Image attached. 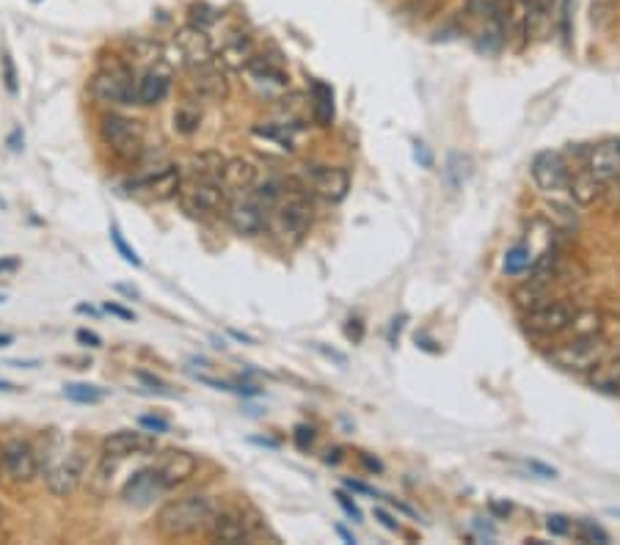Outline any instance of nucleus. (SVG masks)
<instances>
[{
    "instance_id": "20",
    "label": "nucleus",
    "mask_w": 620,
    "mask_h": 545,
    "mask_svg": "<svg viewBox=\"0 0 620 545\" xmlns=\"http://www.w3.org/2000/svg\"><path fill=\"white\" fill-rule=\"evenodd\" d=\"M190 88H194L201 100H226V97H230V80H226L221 61L199 66V70H190Z\"/></svg>"
},
{
    "instance_id": "49",
    "label": "nucleus",
    "mask_w": 620,
    "mask_h": 545,
    "mask_svg": "<svg viewBox=\"0 0 620 545\" xmlns=\"http://www.w3.org/2000/svg\"><path fill=\"white\" fill-rule=\"evenodd\" d=\"M337 532H339V534H343V537H345V543H356V537H354V534H350V532H348V529L337 527Z\"/></svg>"
},
{
    "instance_id": "15",
    "label": "nucleus",
    "mask_w": 620,
    "mask_h": 545,
    "mask_svg": "<svg viewBox=\"0 0 620 545\" xmlns=\"http://www.w3.org/2000/svg\"><path fill=\"white\" fill-rule=\"evenodd\" d=\"M0 463L3 471L12 482H30L39 474V458H36V449L23 438H12L3 444L0 449Z\"/></svg>"
},
{
    "instance_id": "51",
    "label": "nucleus",
    "mask_w": 620,
    "mask_h": 545,
    "mask_svg": "<svg viewBox=\"0 0 620 545\" xmlns=\"http://www.w3.org/2000/svg\"><path fill=\"white\" fill-rule=\"evenodd\" d=\"M17 268V262L14 259H9V262H0V270H14Z\"/></svg>"
},
{
    "instance_id": "26",
    "label": "nucleus",
    "mask_w": 620,
    "mask_h": 545,
    "mask_svg": "<svg viewBox=\"0 0 620 545\" xmlns=\"http://www.w3.org/2000/svg\"><path fill=\"white\" fill-rule=\"evenodd\" d=\"M163 491L165 487L160 485L154 469H147L127 482V487H124V498H127V501H133V505H149V501H152V498Z\"/></svg>"
},
{
    "instance_id": "38",
    "label": "nucleus",
    "mask_w": 620,
    "mask_h": 545,
    "mask_svg": "<svg viewBox=\"0 0 620 545\" xmlns=\"http://www.w3.org/2000/svg\"><path fill=\"white\" fill-rule=\"evenodd\" d=\"M337 501H339V507H343V510L348 512L350 518H354V521H361V510H359V507H356V501H350L348 493L337 491Z\"/></svg>"
},
{
    "instance_id": "7",
    "label": "nucleus",
    "mask_w": 620,
    "mask_h": 545,
    "mask_svg": "<svg viewBox=\"0 0 620 545\" xmlns=\"http://www.w3.org/2000/svg\"><path fill=\"white\" fill-rule=\"evenodd\" d=\"M100 135L106 147L111 149L116 158L122 160H136L144 152V138H147V129L141 122L127 116H119L111 113L100 122Z\"/></svg>"
},
{
    "instance_id": "14",
    "label": "nucleus",
    "mask_w": 620,
    "mask_h": 545,
    "mask_svg": "<svg viewBox=\"0 0 620 545\" xmlns=\"http://www.w3.org/2000/svg\"><path fill=\"white\" fill-rule=\"evenodd\" d=\"M127 64L133 72L144 75V72H163V75H172L177 61L169 59V50L165 45L154 39H133L127 45Z\"/></svg>"
},
{
    "instance_id": "13",
    "label": "nucleus",
    "mask_w": 620,
    "mask_h": 545,
    "mask_svg": "<svg viewBox=\"0 0 620 545\" xmlns=\"http://www.w3.org/2000/svg\"><path fill=\"white\" fill-rule=\"evenodd\" d=\"M303 185L312 188L314 196H320L323 201H331L337 205L348 196L350 190V174L339 165H312L303 176Z\"/></svg>"
},
{
    "instance_id": "45",
    "label": "nucleus",
    "mask_w": 620,
    "mask_h": 545,
    "mask_svg": "<svg viewBox=\"0 0 620 545\" xmlns=\"http://www.w3.org/2000/svg\"><path fill=\"white\" fill-rule=\"evenodd\" d=\"M3 64H7V86H9V91H17V83H14V66H12V61H9V55L3 59Z\"/></svg>"
},
{
    "instance_id": "44",
    "label": "nucleus",
    "mask_w": 620,
    "mask_h": 545,
    "mask_svg": "<svg viewBox=\"0 0 620 545\" xmlns=\"http://www.w3.org/2000/svg\"><path fill=\"white\" fill-rule=\"evenodd\" d=\"M106 311H111V314L122 317V320H133V311H127V309H124V306H119V304H108Z\"/></svg>"
},
{
    "instance_id": "6",
    "label": "nucleus",
    "mask_w": 620,
    "mask_h": 545,
    "mask_svg": "<svg viewBox=\"0 0 620 545\" xmlns=\"http://www.w3.org/2000/svg\"><path fill=\"white\" fill-rule=\"evenodd\" d=\"M609 345L602 334H585V336H573L566 345L555 347L549 352L551 361L566 372H579V375H587L598 367V363L607 358Z\"/></svg>"
},
{
    "instance_id": "4",
    "label": "nucleus",
    "mask_w": 620,
    "mask_h": 545,
    "mask_svg": "<svg viewBox=\"0 0 620 545\" xmlns=\"http://www.w3.org/2000/svg\"><path fill=\"white\" fill-rule=\"evenodd\" d=\"M136 72L119 55L102 59L100 70L91 77V97L102 106H133Z\"/></svg>"
},
{
    "instance_id": "21",
    "label": "nucleus",
    "mask_w": 620,
    "mask_h": 545,
    "mask_svg": "<svg viewBox=\"0 0 620 545\" xmlns=\"http://www.w3.org/2000/svg\"><path fill=\"white\" fill-rule=\"evenodd\" d=\"M557 7H560V0H521L526 39H546L549 36Z\"/></svg>"
},
{
    "instance_id": "29",
    "label": "nucleus",
    "mask_w": 620,
    "mask_h": 545,
    "mask_svg": "<svg viewBox=\"0 0 620 545\" xmlns=\"http://www.w3.org/2000/svg\"><path fill=\"white\" fill-rule=\"evenodd\" d=\"M447 7V0H406L400 7V17L408 23H427L431 17H436L442 9Z\"/></svg>"
},
{
    "instance_id": "39",
    "label": "nucleus",
    "mask_w": 620,
    "mask_h": 545,
    "mask_svg": "<svg viewBox=\"0 0 620 545\" xmlns=\"http://www.w3.org/2000/svg\"><path fill=\"white\" fill-rule=\"evenodd\" d=\"M141 428L152 430V433H169V422L158 417H141Z\"/></svg>"
},
{
    "instance_id": "32",
    "label": "nucleus",
    "mask_w": 620,
    "mask_h": 545,
    "mask_svg": "<svg viewBox=\"0 0 620 545\" xmlns=\"http://www.w3.org/2000/svg\"><path fill=\"white\" fill-rule=\"evenodd\" d=\"M64 394L66 399H72V402H83V405H95L106 397V392H100L97 386H83V383H70V386H64Z\"/></svg>"
},
{
    "instance_id": "23",
    "label": "nucleus",
    "mask_w": 620,
    "mask_h": 545,
    "mask_svg": "<svg viewBox=\"0 0 620 545\" xmlns=\"http://www.w3.org/2000/svg\"><path fill=\"white\" fill-rule=\"evenodd\" d=\"M215 55H219L221 66H226V70H246L248 61L257 55V48L251 36L232 30V34H226L224 45H221V50Z\"/></svg>"
},
{
    "instance_id": "12",
    "label": "nucleus",
    "mask_w": 620,
    "mask_h": 545,
    "mask_svg": "<svg viewBox=\"0 0 620 545\" xmlns=\"http://www.w3.org/2000/svg\"><path fill=\"white\" fill-rule=\"evenodd\" d=\"M573 314H576V309L568 304H560V300H555V304H544V306H535V309H530L524 314V329L530 331L532 336H557L562 334V331H568V325H571Z\"/></svg>"
},
{
    "instance_id": "19",
    "label": "nucleus",
    "mask_w": 620,
    "mask_h": 545,
    "mask_svg": "<svg viewBox=\"0 0 620 545\" xmlns=\"http://www.w3.org/2000/svg\"><path fill=\"white\" fill-rule=\"evenodd\" d=\"M585 169L596 176L602 185H609L620 176V141L618 138H609V141L596 144V147L587 149Z\"/></svg>"
},
{
    "instance_id": "1",
    "label": "nucleus",
    "mask_w": 620,
    "mask_h": 545,
    "mask_svg": "<svg viewBox=\"0 0 620 545\" xmlns=\"http://www.w3.org/2000/svg\"><path fill=\"white\" fill-rule=\"evenodd\" d=\"M221 169H224V158L215 152H204L194 158L190 163L188 176H183L179 185V205L188 212L190 218H215L226 210V196L224 185H221Z\"/></svg>"
},
{
    "instance_id": "3",
    "label": "nucleus",
    "mask_w": 620,
    "mask_h": 545,
    "mask_svg": "<svg viewBox=\"0 0 620 545\" xmlns=\"http://www.w3.org/2000/svg\"><path fill=\"white\" fill-rule=\"evenodd\" d=\"M215 510H219V507H215L207 496L172 498V501H165V505L158 510V516H154V529L169 540L188 537V534L196 532H207Z\"/></svg>"
},
{
    "instance_id": "36",
    "label": "nucleus",
    "mask_w": 620,
    "mask_h": 545,
    "mask_svg": "<svg viewBox=\"0 0 620 545\" xmlns=\"http://www.w3.org/2000/svg\"><path fill=\"white\" fill-rule=\"evenodd\" d=\"M576 529H579V537L585 540V543H602V545L609 543V534L604 532L602 527H596L593 521H579Z\"/></svg>"
},
{
    "instance_id": "43",
    "label": "nucleus",
    "mask_w": 620,
    "mask_h": 545,
    "mask_svg": "<svg viewBox=\"0 0 620 545\" xmlns=\"http://www.w3.org/2000/svg\"><path fill=\"white\" fill-rule=\"evenodd\" d=\"M375 518H379V521L384 523V527L389 529V532H397V523L392 521V516H389V512H386V510H381V507H379V510H375Z\"/></svg>"
},
{
    "instance_id": "16",
    "label": "nucleus",
    "mask_w": 620,
    "mask_h": 545,
    "mask_svg": "<svg viewBox=\"0 0 620 545\" xmlns=\"http://www.w3.org/2000/svg\"><path fill=\"white\" fill-rule=\"evenodd\" d=\"M149 451H154V435L144 433V430H119L102 441V458L106 460L138 458V455H149Z\"/></svg>"
},
{
    "instance_id": "8",
    "label": "nucleus",
    "mask_w": 620,
    "mask_h": 545,
    "mask_svg": "<svg viewBox=\"0 0 620 545\" xmlns=\"http://www.w3.org/2000/svg\"><path fill=\"white\" fill-rule=\"evenodd\" d=\"M262 523L257 516H248L246 510H237V507H230V510H215L213 521L207 527V534L213 543H224V545H240V543H251V540L260 537Z\"/></svg>"
},
{
    "instance_id": "37",
    "label": "nucleus",
    "mask_w": 620,
    "mask_h": 545,
    "mask_svg": "<svg viewBox=\"0 0 620 545\" xmlns=\"http://www.w3.org/2000/svg\"><path fill=\"white\" fill-rule=\"evenodd\" d=\"M546 529H549L555 537H562V534L571 532V521L566 516H549L546 518Z\"/></svg>"
},
{
    "instance_id": "50",
    "label": "nucleus",
    "mask_w": 620,
    "mask_h": 545,
    "mask_svg": "<svg viewBox=\"0 0 620 545\" xmlns=\"http://www.w3.org/2000/svg\"><path fill=\"white\" fill-rule=\"evenodd\" d=\"M14 342L12 334H0V347H9Z\"/></svg>"
},
{
    "instance_id": "42",
    "label": "nucleus",
    "mask_w": 620,
    "mask_h": 545,
    "mask_svg": "<svg viewBox=\"0 0 620 545\" xmlns=\"http://www.w3.org/2000/svg\"><path fill=\"white\" fill-rule=\"evenodd\" d=\"M314 441V433H312V428H298L296 430V444L301 446V449H307L309 444Z\"/></svg>"
},
{
    "instance_id": "18",
    "label": "nucleus",
    "mask_w": 620,
    "mask_h": 545,
    "mask_svg": "<svg viewBox=\"0 0 620 545\" xmlns=\"http://www.w3.org/2000/svg\"><path fill=\"white\" fill-rule=\"evenodd\" d=\"M196 469H199V460H196L190 451L169 449L160 455L158 466H154V474H158L160 485H163L165 491H172V487L188 482L190 476L196 474Z\"/></svg>"
},
{
    "instance_id": "28",
    "label": "nucleus",
    "mask_w": 620,
    "mask_h": 545,
    "mask_svg": "<svg viewBox=\"0 0 620 545\" xmlns=\"http://www.w3.org/2000/svg\"><path fill=\"white\" fill-rule=\"evenodd\" d=\"M587 375H591V383L598 388V392L620 394V356H615L612 361L604 358L596 370L587 372Z\"/></svg>"
},
{
    "instance_id": "24",
    "label": "nucleus",
    "mask_w": 620,
    "mask_h": 545,
    "mask_svg": "<svg viewBox=\"0 0 620 545\" xmlns=\"http://www.w3.org/2000/svg\"><path fill=\"white\" fill-rule=\"evenodd\" d=\"M172 88V75H163V72H144L136 77V88H133V102L136 106H158L160 100H165Z\"/></svg>"
},
{
    "instance_id": "48",
    "label": "nucleus",
    "mask_w": 620,
    "mask_h": 545,
    "mask_svg": "<svg viewBox=\"0 0 620 545\" xmlns=\"http://www.w3.org/2000/svg\"><path fill=\"white\" fill-rule=\"evenodd\" d=\"M339 455H343V449H334V451H328V458H325V463H339Z\"/></svg>"
},
{
    "instance_id": "5",
    "label": "nucleus",
    "mask_w": 620,
    "mask_h": 545,
    "mask_svg": "<svg viewBox=\"0 0 620 545\" xmlns=\"http://www.w3.org/2000/svg\"><path fill=\"white\" fill-rule=\"evenodd\" d=\"M39 471L45 474L50 493L55 496H70L75 493V487L83 480V455L70 444L48 446V455H45V466H39Z\"/></svg>"
},
{
    "instance_id": "53",
    "label": "nucleus",
    "mask_w": 620,
    "mask_h": 545,
    "mask_svg": "<svg viewBox=\"0 0 620 545\" xmlns=\"http://www.w3.org/2000/svg\"><path fill=\"white\" fill-rule=\"evenodd\" d=\"M34 3H39V0H34Z\"/></svg>"
},
{
    "instance_id": "11",
    "label": "nucleus",
    "mask_w": 620,
    "mask_h": 545,
    "mask_svg": "<svg viewBox=\"0 0 620 545\" xmlns=\"http://www.w3.org/2000/svg\"><path fill=\"white\" fill-rule=\"evenodd\" d=\"M174 50H177V61H183V64L188 66V72L219 61L207 30L196 28V25H183V28L174 34Z\"/></svg>"
},
{
    "instance_id": "46",
    "label": "nucleus",
    "mask_w": 620,
    "mask_h": 545,
    "mask_svg": "<svg viewBox=\"0 0 620 545\" xmlns=\"http://www.w3.org/2000/svg\"><path fill=\"white\" fill-rule=\"evenodd\" d=\"M348 336H350V339H356V342L361 339V325H359V320H350V325H348Z\"/></svg>"
},
{
    "instance_id": "2",
    "label": "nucleus",
    "mask_w": 620,
    "mask_h": 545,
    "mask_svg": "<svg viewBox=\"0 0 620 545\" xmlns=\"http://www.w3.org/2000/svg\"><path fill=\"white\" fill-rule=\"evenodd\" d=\"M312 201H309V188L303 182H287L278 190L276 201L268 212L265 230L276 237L282 246H298L312 230Z\"/></svg>"
},
{
    "instance_id": "22",
    "label": "nucleus",
    "mask_w": 620,
    "mask_h": 545,
    "mask_svg": "<svg viewBox=\"0 0 620 545\" xmlns=\"http://www.w3.org/2000/svg\"><path fill=\"white\" fill-rule=\"evenodd\" d=\"M260 182V171L251 160L246 158H232L224 160V169H221V185H224L226 196L246 194Z\"/></svg>"
},
{
    "instance_id": "27",
    "label": "nucleus",
    "mask_w": 620,
    "mask_h": 545,
    "mask_svg": "<svg viewBox=\"0 0 620 545\" xmlns=\"http://www.w3.org/2000/svg\"><path fill=\"white\" fill-rule=\"evenodd\" d=\"M309 106H312V119L320 127H331L334 122V88L323 80L312 83V97H309Z\"/></svg>"
},
{
    "instance_id": "10",
    "label": "nucleus",
    "mask_w": 620,
    "mask_h": 545,
    "mask_svg": "<svg viewBox=\"0 0 620 545\" xmlns=\"http://www.w3.org/2000/svg\"><path fill=\"white\" fill-rule=\"evenodd\" d=\"M246 75L251 88H255L262 100H278V97H284V91L289 88L287 70H284L282 61L273 59V55L257 53L255 59L248 61Z\"/></svg>"
},
{
    "instance_id": "31",
    "label": "nucleus",
    "mask_w": 620,
    "mask_h": 545,
    "mask_svg": "<svg viewBox=\"0 0 620 545\" xmlns=\"http://www.w3.org/2000/svg\"><path fill=\"white\" fill-rule=\"evenodd\" d=\"M537 259L532 257V251L526 246H516L510 248L508 253H505V273H510V276H519V273H526V270H532V264H535Z\"/></svg>"
},
{
    "instance_id": "33",
    "label": "nucleus",
    "mask_w": 620,
    "mask_h": 545,
    "mask_svg": "<svg viewBox=\"0 0 620 545\" xmlns=\"http://www.w3.org/2000/svg\"><path fill=\"white\" fill-rule=\"evenodd\" d=\"M215 23H219V12H215V9H210L207 3H196V7H190V25L207 30Z\"/></svg>"
},
{
    "instance_id": "9",
    "label": "nucleus",
    "mask_w": 620,
    "mask_h": 545,
    "mask_svg": "<svg viewBox=\"0 0 620 545\" xmlns=\"http://www.w3.org/2000/svg\"><path fill=\"white\" fill-rule=\"evenodd\" d=\"M179 185H183V171L172 163H163L141 171V174L131 182V194L144 201L160 205V201L174 199V196L179 194Z\"/></svg>"
},
{
    "instance_id": "35",
    "label": "nucleus",
    "mask_w": 620,
    "mask_h": 545,
    "mask_svg": "<svg viewBox=\"0 0 620 545\" xmlns=\"http://www.w3.org/2000/svg\"><path fill=\"white\" fill-rule=\"evenodd\" d=\"M111 240H113V246H116V251L122 253L124 262H131V264H136V268H141V259H138V253L133 251L131 246H127V240H124V235H122V232H119L116 223H113V226H111Z\"/></svg>"
},
{
    "instance_id": "41",
    "label": "nucleus",
    "mask_w": 620,
    "mask_h": 545,
    "mask_svg": "<svg viewBox=\"0 0 620 545\" xmlns=\"http://www.w3.org/2000/svg\"><path fill=\"white\" fill-rule=\"evenodd\" d=\"M77 342H80V345H89V347H100L102 345L100 336H97L95 331H86V329L77 331Z\"/></svg>"
},
{
    "instance_id": "17",
    "label": "nucleus",
    "mask_w": 620,
    "mask_h": 545,
    "mask_svg": "<svg viewBox=\"0 0 620 545\" xmlns=\"http://www.w3.org/2000/svg\"><path fill=\"white\" fill-rule=\"evenodd\" d=\"M568 169L566 158L560 152H541L532 160V179L544 194H560L568 185Z\"/></svg>"
},
{
    "instance_id": "30",
    "label": "nucleus",
    "mask_w": 620,
    "mask_h": 545,
    "mask_svg": "<svg viewBox=\"0 0 620 545\" xmlns=\"http://www.w3.org/2000/svg\"><path fill=\"white\" fill-rule=\"evenodd\" d=\"M444 176H447V182L452 185V188H461L463 182L472 176V160H469L467 154H461V152L449 154L447 169H444Z\"/></svg>"
},
{
    "instance_id": "52",
    "label": "nucleus",
    "mask_w": 620,
    "mask_h": 545,
    "mask_svg": "<svg viewBox=\"0 0 620 545\" xmlns=\"http://www.w3.org/2000/svg\"><path fill=\"white\" fill-rule=\"evenodd\" d=\"M3 300H7V298H3V295H0V304H3Z\"/></svg>"
},
{
    "instance_id": "47",
    "label": "nucleus",
    "mask_w": 620,
    "mask_h": 545,
    "mask_svg": "<svg viewBox=\"0 0 620 545\" xmlns=\"http://www.w3.org/2000/svg\"><path fill=\"white\" fill-rule=\"evenodd\" d=\"M7 537V510H3V505H0V540Z\"/></svg>"
},
{
    "instance_id": "40",
    "label": "nucleus",
    "mask_w": 620,
    "mask_h": 545,
    "mask_svg": "<svg viewBox=\"0 0 620 545\" xmlns=\"http://www.w3.org/2000/svg\"><path fill=\"white\" fill-rule=\"evenodd\" d=\"M413 158L420 160V163L425 165V169H431V165H433V154L427 152L425 144H413Z\"/></svg>"
},
{
    "instance_id": "34",
    "label": "nucleus",
    "mask_w": 620,
    "mask_h": 545,
    "mask_svg": "<svg viewBox=\"0 0 620 545\" xmlns=\"http://www.w3.org/2000/svg\"><path fill=\"white\" fill-rule=\"evenodd\" d=\"M201 122V113L199 111H190V106H183L177 113H174V124H177L179 133L190 135Z\"/></svg>"
},
{
    "instance_id": "25",
    "label": "nucleus",
    "mask_w": 620,
    "mask_h": 545,
    "mask_svg": "<svg viewBox=\"0 0 620 545\" xmlns=\"http://www.w3.org/2000/svg\"><path fill=\"white\" fill-rule=\"evenodd\" d=\"M566 190L571 194V199L576 201V205L587 207V205H593V201H598L604 185L587 169H579L576 174H568Z\"/></svg>"
}]
</instances>
